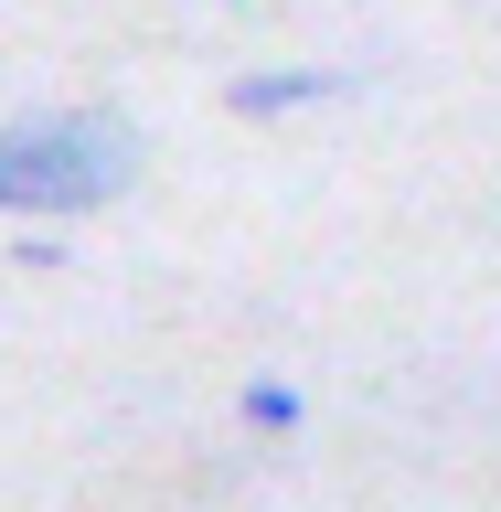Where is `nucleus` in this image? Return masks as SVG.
<instances>
[{
  "label": "nucleus",
  "mask_w": 501,
  "mask_h": 512,
  "mask_svg": "<svg viewBox=\"0 0 501 512\" xmlns=\"http://www.w3.org/2000/svg\"><path fill=\"white\" fill-rule=\"evenodd\" d=\"M139 182L128 118H32L0 128V214H96Z\"/></svg>",
  "instance_id": "f257e3e1"
},
{
  "label": "nucleus",
  "mask_w": 501,
  "mask_h": 512,
  "mask_svg": "<svg viewBox=\"0 0 501 512\" xmlns=\"http://www.w3.org/2000/svg\"><path fill=\"white\" fill-rule=\"evenodd\" d=\"M299 96H331V75H267V86H235V107L267 118V107H299Z\"/></svg>",
  "instance_id": "f03ea898"
},
{
  "label": "nucleus",
  "mask_w": 501,
  "mask_h": 512,
  "mask_svg": "<svg viewBox=\"0 0 501 512\" xmlns=\"http://www.w3.org/2000/svg\"><path fill=\"white\" fill-rule=\"evenodd\" d=\"M246 416H256V427H299V395H288V384H256Z\"/></svg>",
  "instance_id": "7ed1b4c3"
}]
</instances>
